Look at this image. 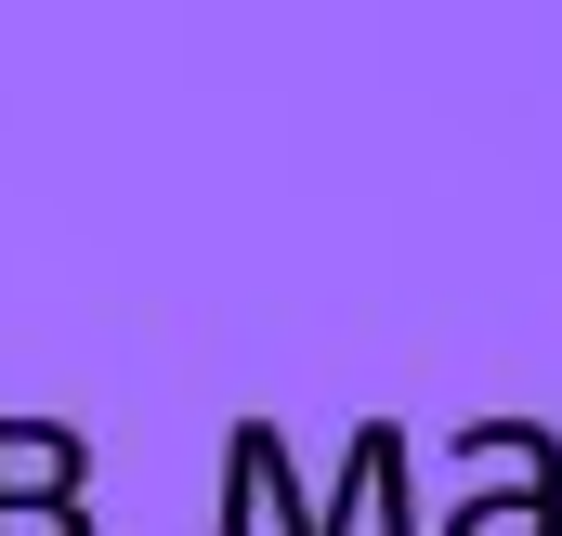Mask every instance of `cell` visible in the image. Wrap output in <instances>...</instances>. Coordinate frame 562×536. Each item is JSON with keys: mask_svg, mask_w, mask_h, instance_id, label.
<instances>
[{"mask_svg": "<svg viewBox=\"0 0 562 536\" xmlns=\"http://www.w3.org/2000/svg\"><path fill=\"white\" fill-rule=\"evenodd\" d=\"M0 536H92L79 498H40V511H0Z\"/></svg>", "mask_w": 562, "mask_h": 536, "instance_id": "5", "label": "cell"}, {"mask_svg": "<svg viewBox=\"0 0 562 536\" xmlns=\"http://www.w3.org/2000/svg\"><path fill=\"white\" fill-rule=\"evenodd\" d=\"M445 536H562V458L510 471V484H471V498L445 511Z\"/></svg>", "mask_w": 562, "mask_h": 536, "instance_id": "3", "label": "cell"}, {"mask_svg": "<svg viewBox=\"0 0 562 536\" xmlns=\"http://www.w3.org/2000/svg\"><path fill=\"white\" fill-rule=\"evenodd\" d=\"M537 458H562L550 418H458V471L484 484V471H537Z\"/></svg>", "mask_w": 562, "mask_h": 536, "instance_id": "4", "label": "cell"}, {"mask_svg": "<svg viewBox=\"0 0 562 536\" xmlns=\"http://www.w3.org/2000/svg\"><path fill=\"white\" fill-rule=\"evenodd\" d=\"M40 498H92V432L0 418V511H40Z\"/></svg>", "mask_w": 562, "mask_h": 536, "instance_id": "2", "label": "cell"}, {"mask_svg": "<svg viewBox=\"0 0 562 536\" xmlns=\"http://www.w3.org/2000/svg\"><path fill=\"white\" fill-rule=\"evenodd\" d=\"M406 536V418H353V458H340V498H314L301 511V536Z\"/></svg>", "mask_w": 562, "mask_h": 536, "instance_id": "1", "label": "cell"}]
</instances>
